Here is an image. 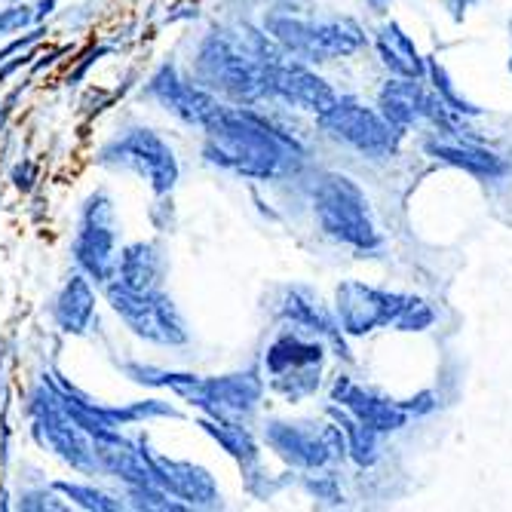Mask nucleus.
Instances as JSON below:
<instances>
[{
	"mask_svg": "<svg viewBox=\"0 0 512 512\" xmlns=\"http://www.w3.org/2000/svg\"><path fill=\"white\" fill-rule=\"evenodd\" d=\"M270 37L304 62H329L356 53L365 43L362 28L353 19H301L289 13L267 16Z\"/></svg>",
	"mask_w": 512,
	"mask_h": 512,
	"instance_id": "6",
	"label": "nucleus"
},
{
	"mask_svg": "<svg viewBox=\"0 0 512 512\" xmlns=\"http://www.w3.org/2000/svg\"><path fill=\"white\" fill-rule=\"evenodd\" d=\"M267 96H276V99H283L301 111H310L316 117L332 111L338 102V92L319 74H313L301 62H283V59L270 62V68H267Z\"/></svg>",
	"mask_w": 512,
	"mask_h": 512,
	"instance_id": "14",
	"label": "nucleus"
},
{
	"mask_svg": "<svg viewBox=\"0 0 512 512\" xmlns=\"http://www.w3.org/2000/svg\"><path fill=\"white\" fill-rule=\"evenodd\" d=\"M264 442L298 470H322L329 463L347 454V442L338 424H289V421H270L264 427Z\"/></svg>",
	"mask_w": 512,
	"mask_h": 512,
	"instance_id": "10",
	"label": "nucleus"
},
{
	"mask_svg": "<svg viewBox=\"0 0 512 512\" xmlns=\"http://www.w3.org/2000/svg\"><path fill=\"white\" fill-rule=\"evenodd\" d=\"M145 454H148V463H151L154 482L166 494H172L175 500H184L188 506H218L221 503L215 479L203 467H197V463L172 460L166 454H154L148 448V442H145Z\"/></svg>",
	"mask_w": 512,
	"mask_h": 512,
	"instance_id": "15",
	"label": "nucleus"
},
{
	"mask_svg": "<svg viewBox=\"0 0 512 512\" xmlns=\"http://www.w3.org/2000/svg\"><path fill=\"white\" fill-rule=\"evenodd\" d=\"M117 240H120V224H117L114 200L108 197V191L89 194L80 209L71 255L77 270H83L96 286H108L111 279H117V264H120Z\"/></svg>",
	"mask_w": 512,
	"mask_h": 512,
	"instance_id": "8",
	"label": "nucleus"
},
{
	"mask_svg": "<svg viewBox=\"0 0 512 512\" xmlns=\"http://www.w3.org/2000/svg\"><path fill=\"white\" fill-rule=\"evenodd\" d=\"M145 92H148V99H154L163 111H169L181 123L200 126V129H206L221 114V108H224L203 83H194L188 77H181L175 65H163L148 80Z\"/></svg>",
	"mask_w": 512,
	"mask_h": 512,
	"instance_id": "13",
	"label": "nucleus"
},
{
	"mask_svg": "<svg viewBox=\"0 0 512 512\" xmlns=\"http://www.w3.org/2000/svg\"><path fill=\"white\" fill-rule=\"evenodd\" d=\"M34 178H37V169L25 160V163H19L16 169H13V184L19 191H31V184H34Z\"/></svg>",
	"mask_w": 512,
	"mask_h": 512,
	"instance_id": "27",
	"label": "nucleus"
},
{
	"mask_svg": "<svg viewBox=\"0 0 512 512\" xmlns=\"http://www.w3.org/2000/svg\"><path fill=\"white\" fill-rule=\"evenodd\" d=\"M96 163L114 172H132L138 178H145L157 197L169 194L178 181L175 151L154 129H126L99 151Z\"/></svg>",
	"mask_w": 512,
	"mask_h": 512,
	"instance_id": "9",
	"label": "nucleus"
},
{
	"mask_svg": "<svg viewBox=\"0 0 512 512\" xmlns=\"http://www.w3.org/2000/svg\"><path fill=\"white\" fill-rule=\"evenodd\" d=\"M123 375L135 384L172 390L175 396L197 405L209 417H230V421H249L264 393V381L258 378V371H243V375H224V378H200V375H181V371H166L142 362H123Z\"/></svg>",
	"mask_w": 512,
	"mask_h": 512,
	"instance_id": "2",
	"label": "nucleus"
},
{
	"mask_svg": "<svg viewBox=\"0 0 512 512\" xmlns=\"http://www.w3.org/2000/svg\"><path fill=\"white\" fill-rule=\"evenodd\" d=\"M264 365L270 375V387L276 393H283L289 402H298L304 396H313L319 387L322 344L301 341L298 335H283L270 344Z\"/></svg>",
	"mask_w": 512,
	"mask_h": 512,
	"instance_id": "12",
	"label": "nucleus"
},
{
	"mask_svg": "<svg viewBox=\"0 0 512 512\" xmlns=\"http://www.w3.org/2000/svg\"><path fill=\"white\" fill-rule=\"evenodd\" d=\"M427 151L436 157V160H445L451 166H460L467 172H476V175H500L503 172V163L497 154L491 151H482V148H473V145H460V142H430Z\"/></svg>",
	"mask_w": 512,
	"mask_h": 512,
	"instance_id": "23",
	"label": "nucleus"
},
{
	"mask_svg": "<svg viewBox=\"0 0 512 512\" xmlns=\"http://www.w3.org/2000/svg\"><path fill=\"white\" fill-rule=\"evenodd\" d=\"M316 120L332 138L371 157H387L396 148V138L402 135L381 111L365 108L353 99H338L332 111H325Z\"/></svg>",
	"mask_w": 512,
	"mask_h": 512,
	"instance_id": "11",
	"label": "nucleus"
},
{
	"mask_svg": "<svg viewBox=\"0 0 512 512\" xmlns=\"http://www.w3.org/2000/svg\"><path fill=\"white\" fill-rule=\"evenodd\" d=\"M105 53H108V46H99V50H89V56H86V59H99V56H105ZM86 68H89V62H83L74 74H68V83H71V80H80Z\"/></svg>",
	"mask_w": 512,
	"mask_h": 512,
	"instance_id": "29",
	"label": "nucleus"
},
{
	"mask_svg": "<svg viewBox=\"0 0 512 512\" xmlns=\"http://www.w3.org/2000/svg\"><path fill=\"white\" fill-rule=\"evenodd\" d=\"M283 316L292 319L295 325H301V329L319 332L322 338L338 341V338L344 335L341 322H335L329 310H325L319 301H313V298H310L307 292H301V289H292V292H289V298L283 301Z\"/></svg>",
	"mask_w": 512,
	"mask_h": 512,
	"instance_id": "21",
	"label": "nucleus"
},
{
	"mask_svg": "<svg viewBox=\"0 0 512 512\" xmlns=\"http://www.w3.org/2000/svg\"><path fill=\"white\" fill-rule=\"evenodd\" d=\"M105 298L111 310L126 322V329L160 347H184L188 344V322L178 313L175 301L160 289H129L120 279L105 286Z\"/></svg>",
	"mask_w": 512,
	"mask_h": 512,
	"instance_id": "7",
	"label": "nucleus"
},
{
	"mask_svg": "<svg viewBox=\"0 0 512 512\" xmlns=\"http://www.w3.org/2000/svg\"><path fill=\"white\" fill-rule=\"evenodd\" d=\"M200 427L234 457L240 467L249 473V470H258V460H261V451H258V442L252 439V433L243 427V421H230V417H203Z\"/></svg>",
	"mask_w": 512,
	"mask_h": 512,
	"instance_id": "20",
	"label": "nucleus"
},
{
	"mask_svg": "<svg viewBox=\"0 0 512 512\" xmlns=\"http://www.w3.org/2000/svg\"><path fill=\"white\" fill-rule=\"evenodd\" d=\"M166 276V258L157 243H132L120 252L117 279L129 289H160Z\"/></svg>",
	"mask_w": 512,
	"mask_h": 512,
	"instance_id": "18",
	"label": "nucleus"
},
{
	"mask_svg": "<svg viewBox=\"0 0 512 512\" xmlns=\"http://www.w3.org/2000/svg\"><path fill=\"white\" fill-rule=\"evenodd\" d=\"M46 34H50V31H46V25H43V22H37V28H34V31H28V34L16 37L13 43H7L4 50H0V65H7V59H13V56H22V53H28L31 46H34V43H40Z\"/></svg>",
	"mask_w": 512,
	"mask_h": 512,
	"instance_id": "26",
	"label": "nucleus"
},
{
	"mask_svg": "<svg viewBox=\"0 0 512 512\" xmlns=\"http://www.w3.org/2000/svg\"><path fill=\"white\" fill-rule=\"evenodd\" d=\"M59 7V0H37V7H34V19L37 22H46V16H53Z\"/></svg>",
	"mask_w": 512,
	"mask_h": 512,
	"instance_id": "28",
	"label": "nucleus"
},
{
	"mask_svg": "<svg viewBox=\"0 0 512 512\" xmlns=\"http://www.w3.org/2000/svg\"><path fill=\"white\" fill-rule=\"evenodd\" d=\"M53 319L65 335H86L96 319V292H92V279L77 270L62 292L53 301Z\"/></svg>",
	"mask_w": 512,
	"mask_h": 512,
	"instance_id": "17",
	"label": "nucleus"
},
{
	"mask_svg": "<svg viewBox=\"0 0 512 512\" xmlns=\"http://www.w3.org/2000/svg\"><path fill=\"white\" fill-rule=\"evenodd\" d=\"M56 491H62L68 500H74L77 506L83 509H96V512H117L123 509L126 503L102 488H92V485H80V482H53Z\"/></svg>",
	"mask_w": 512,
	"mask_h": 512,
	"instance_id": "24",
	"label": "nucleus"
},
{
	"mask_svg": "<svg viewBox=\"0 0 512 512\" xmlns=\"http://www.w3.org/2000/svg\"><path fill=\"white\" fill-rule=\"evenodd\" d=\"M37 19H34V7L22 4V0H13L10 7L0 10V37H10L16 31H25L31 28Z\"/></svg>",
	"mask_w": 512,
	"mask_h": 512,
	"instance_id": "25",
	"label": "nucleus"
},
{
	"mask_svg": "<svg viewBox=\"0 0 512 512\" xmlns=\"http://www.w3.org/2000/svg\"><path fill=\"white\" fill-rule=\"evenodd\" d=\"M448 4H454V7H460V4H463V7H467V0H448Z\"/></svg>",
	"mask_w": 512,
	"mask_h": 512,
	"instance_id": "30",
	"label": "nucleus"
},
{
	"mask_svg": "<svg viewBox=\"0 0 512 512\" xmlns=\"http://www.w3.org/2000/svg\"><path fill=\"white\" fill-rule=\"evenodd\" d=\"M332 417H335V424L344 433L347 454L359 463V467H368V463H375L378 460V451H381V433L365 427L359 417H353L347 408H332Z\"/></svg>",
	"mask_w": 512,
	"mask_h": 512,
	"instance_id": "22",
	"label": "nucleus"
},
{
	"mask_svg": "<svg viewBox=\"0 0 512 512\" xmlns=\"http://www.w3.org/2000/svg\"><path fill=\"white\" fill-rule=\"evenodd\" d=\"M378 53L384 59V65L390 71H396L399 77H408V80H421L427 65L421 59V53H417L414 40L396 25V22H387L381 25L378 31Z\"/></svg>",
	"mask_w": 512,
	"mask_h": 512,
	"instance_id": "19",
	"label": "nucleus"
},
{
	"mask_svg": "<svg viewBox=\"0 0 512 512\" xmlns=\"http://www.w3.org/2000/svg\"><path fill=\"white\" fill-rule=\"evenodd\" d=\"M267 40L261 34H243V40L215 34L200 46L197 80L206 89H218L234 102H258L267 96Z\"/></svg>",
	"mask_w": 512,
	"mask_h": 512,
	"instance_id": "3",
	"label": "nucleus"
},
{
	"mask_svg": "<svg viewBox=\"0 0 512 512\" xmlns=\"http://www.w3.org/2000/svg\"><path fill=\"white\" fill-rule=\"evenodd\" d=\"M332 399L347 408L353 417H359V421L371 430L378 433H393V430H402L408 424L411 417V405L405 402H393L387 396H378L375 390H365L347 378H341L332 390Z\"/></svg>",
	"mask_w": 512,
	"mask_h": 512,
	"instance_id": "16",
	"label": "nucleus"
},
{
	"mask_svg": "<svg viewBox=\"0 0 512 512\" xmlns=\"http://www.w3.org/2000/svg\"><path fill=\"white\" fill-rule=\"evenodd\" d=\"M313 212L319 227L329 237L353 246V249H375L381 243L378 224L371 218L365 194L344 175H325L313 191Z\"/></svg>",
	"mask_w": 512,
	"mask_h": 512,
	"instance_id": "5",
	"label": "nucleus"
},
{
	"mask_svg": "<svg viewBox=\"0 0 512 512\" xmlns=\"http://www.w3.org/2000/svg\"><path fill=\"white\" fill-rule=\"evenodd\" d=\"M203 132L206 160L246 178H279L298 157L292 138L279 135L249 111L221 108Z\"/></svg>",
	"mask_w": 512,
	"mask_h": 512,
	"instance_id": "1",
	"label": "nucleus"
},
{
	"mask_svg": "<svg viewBox=\"0 0 512 512\" xmlns=\"http://www.w3.org/2000/svg\"><path fill=\"white\" fill-rule=\"evenodd\" d=\"M338 322L344 335H368L384 325L396 329H424L433 322V313L424 301L390 295L362 283H341L338 286Z\"/></svg>",
	"mask_w": 512,
	"mask_h": 512,
	"instance_id": "4",
	"label": "nucleus"
}]
</instances>
